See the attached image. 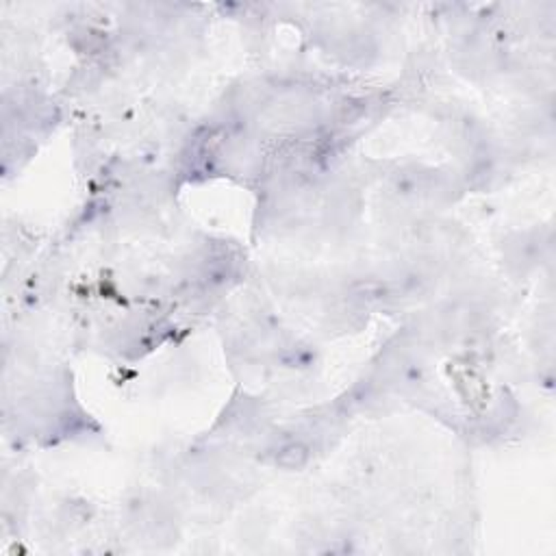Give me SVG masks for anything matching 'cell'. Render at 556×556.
<instances>
[{
    "mask_svg": "<svg viewBox=\"0 0 556 556\" xmlns=\"http://www.w3.org/2000/svg\"><path fill=\"white\" fill-rule=\"evenodd\" d=\"M276 463L281 467H287V469L302 467L306 463V450L302 446H298V444L285 446L281 452L276 454Z\"/></svg>",
    "mask_w": 556,
    "mask_h": 556,
    "instance_id": "1",
    "label": "cell"
}]
</instances>
